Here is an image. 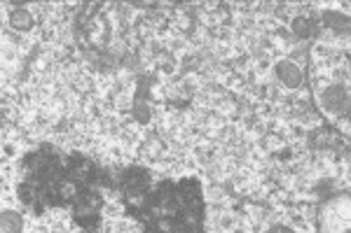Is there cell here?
I'll return each mask as SVG.
<instances>
[{
    "mask_svg": "<svg viewBox=\"0 0 351 233\" xmlns=\"http://www.w3.org/2000/svg\"><path fill=\"white\" fill-rule=\"evenodd\" d=\"M31 14L26 12V10H16V12H12V16H10V24H12V28H16V31H26L28 26H31Z\"/></svg>",
    "mask_w": 351,
    "mask_h": 233,
    "instance_id": "277c9868",
    "label": "cell"
},
{
    "mask_svg": "<svg viewBox=\"0 0 351 233\" xmlns=\"http://www.w3.org/2000/svg\"><path fill=\"white\" fill-rule=\"evenodd\" d=\"M276 75H279V79L288 89H298L300 84H302V72H300V68L293 64V61H279Z\"/></svg>",
    "mask_w": 351,
    "mask_h": 233,
    "instance_id": "7a4b0ae2",
    "label": "cell"
},
{
    "mask_svg": "<svg viewBox=\"0 0 351 233\" xmlns=\"http://www.w3.org/2000/svg\"><path fill=\"white\" fill-rule=\"evenodd\" d=\"M321 105L324 110L332 112V115H347L349 112V91L342 84H335V87H328L324 94H321Z\"/></svg>",
    "mask_w": 351,
    "mask_h": 233,
    "instance_id": "6da1fadb",
    "label": "cell"
},
{
    "mask_svg": "<svg viewBox=\"0 0 351 233\" xmlns=\"http://www.w3.org/2000/svg\"><path fill=\"white\" fill-rule=\"evenodd\" d=\"M21 226H24V219L16 210H3V224H0L3 233H21Z\"/></svg>",
    "mask_w": 351,
    "mask_h": 233,
    "instance_id": "3957f363",
    "label": "cell"
}]
</instances>
